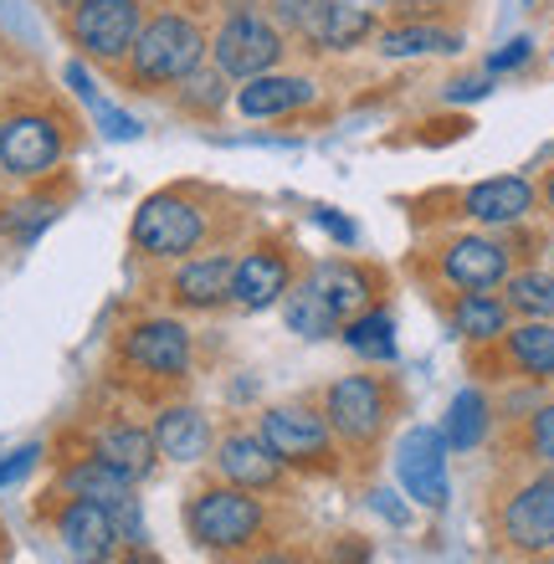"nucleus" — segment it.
Instances as JSON below:
<instances>
[{
	"label": "nucleus",
	"mask_w": 554,
	"mask_h": 564,
	"mask_svg": "<svg viewBox=\"0 0 554 564\" xmlns=\"http://www.w3.org/2000/svg\"><path fill=\"white\" fill-rule=\"evenodd\" d=\"M231 278H237V257L231 252H210V257H191L181 272H175V282H170V293H175V303L181 308H221V303H231Z\"/></svg>",
	"instance_id": "19"
},
{
	"label": "nucleus",
	"mask_w": 554,
	"mask_h": 564,
	"mask_svg": "<svg viewBox=\"0 0 554 564\" xmlns=\"http://www.w3.org/2000/svg\"><path fill=\"white\" fill-rule=\"evenodd\" d=\"M324 6H329V0H272V21L283 26V36H298V42L308 46L314 26L324 21Z\"/></svg>",
	"instance_id": "33"
},
{
	"label": "nucleus",
	"mask_w": 554,
	"mask_h": 564,
	"mask_svg": "<svg viewBox=\"0 0 554 564\" xmlns=\"http://www.w3.org/2000/svg\"><path fill=\"white\" fill-rule=\"evenodd\" d=\"M503 303L524 318H554V272H509Z\"/></svg>",
	"instance_id": "30"
},
{
	"label": "nucleus",
	"mask_w": 554,
	"mask_h": 564,
	"mask_svg": "<svg viewBox=\"0 0 554 564\" xmlns=\"http://www.w3.org/2000/svg\"><path fill=\"white\" fill-rule=\"evenodd\" d=\"M529 57H534V42H529V36H519V42H509L503 52H488V77L513 73V67H524Z\"/></svg>",
	"instance_id": "35"
},
{
	"label": "nucleus",
	"mask_w": 554,
	"mask_h": 564,
	"mask_svg": "<svg viewBox=\"0 0 554 564\" xmlns=\"http://www.w3.org/2000/svg\"><path fill=\"white\" fill-rule=\"evenodd\" d=\"M493 93V77H463L447 88V104H472V98H488Z\"/></svg>",
	"instance_id": "39"
},
{
	"label": "nucleus",
	"mask_w": 554,
	"mask_h": 564,
	"mask_svg": "<svg viewBox=\"0 0 554 564\" xmlns=\"http://www.w3.org/2000/svg\"><path fill=\"white\" fill-rule=\"evenodd\" d=\"M339 339H345L360 359H370V365H390V359L401 355V344H395V313L390 308L355 313V318L339 328Z\"/></svg>",
	"instance_id": "26"
},
{
	"label": "nucleus",
	"mask_w": 554,
	"mask_h": 564,
	"mask_svg": "<svg viewBox=\"0 0 554 564\" xmlns=\"http://www.w3.org/2000/svg\"><path fill=\"white\" fill-rule=\"evenodd\" d=\"M314 221L324 226V231H329V237L339 241V247H355V241H360V226L345 221V216H339L334 206H314Z\"/></svg>",
	"instance_id": "37"
},
{
	"label": "nucleus",
	"mask_w": 554,
	"mask_h": 564,
	"mask_svg": "<svg viewBox=\"0 0 554 564\" xmlns=\"http://www.w3.org/2000/svg\"><path fill=\"white\" fill-rule=\"evenodd\" d=\"M98 457L113 462L119 473H129L139 482V477L154 473V462H160V446H154L150 431L139 426H108L104 436H98Z\"/></svg>",
	"instance_id": "27"
},
{
	"label": "nucleus",
	"mask_w": 554,
	"mask_h": 564,
	"mask_svg": "<svg viewBox=\"0 0 554 564\" xmlns=\"http://www.w3.org/2000/svg\"><path fill=\"white\" fill-rule=\"evenodd\" d=\"M442 278L457 288V293H493L498 282H509L513 272V252L498 237H482V231H467V237H452L442 247Z\"/></svg>",
	"instance_id": "10"
},
{
	"label": "nucleus",
	"mask_w": 554,
	"mask_h": 564,
	"mask_svg": "<svg viewBox=\"0 0 554 564\" xmlns=\"http://www.w3.org/2000/svg\"><path fill=\"white\" fill-rule=\"evenodd\" d=\"M206 231H210L206 210L175 191L150 195V200L134 210V226H129V237H134V247L144 257H185L206 241Z\"/></svg>",
	"instance_id": "6"
},
{
	"label": "nucleus",
	"mask_w": 554,
	"mask_h": 564,
	"mask_svg": "<svg viewBox=\"0 0 554 564\" xmlns=\"http://www.w3.org/2000/svg\"><path fill=\"white\" fill-rule=\"evenodd\" d=\"M498 534L519 554H554V473L529 477L503 498Z\"/></svg>",
	"instance_id": "8"
},
{
	"label": "nucleus",
	"mask_w": 554,
	"mask_h": 564,
	"mask_svg": "<svg viewBox=\"0 0 554 564\" xmlns=\"http://www.w3.org/2000/svg\"><path fill=\"white\" fill-rule=\"evenodd\" d=\"M62 488L73 492V498H88V503H104L108 513L119 503H129L134 498V477L129 473H119L113 462H104L98 452L93 457H83V462H73L67 473H62Z\"/></svg>",
	"instance_id": "20"
},
{
	"label": "nucleus",
	"mask_w": 554,
	"mask_h": 564,
	"mask_svg": "<svg viewBox=\"0 0 554 564\" xmlns=\"http://www.w3.org/2000/svg\"><path fill=\"white\" fill-rule=\"evenodd\" d=\"M144 15H139V0H77L73 15H67V31L73 42L98 62H119L129 57Z\"/></svg>",
	"instance_id": "9"
},
{
	"label": "nucleus",
	"mask_w": 554,
	"mask_h": 564,
	"mask_svg": "<svg viewBox=\"0 0 554 564\" xmlns=\"http://www.w3.org/2000/svg\"><path fill=\"white\" fill-rule=\"evenodd\" d=\"M216 473H221V482H231V488L272 492V488H283L287 467L272 457L262 436H252V431H237V436H226V442L216 446Z\"/></svg>",
	"instance_id": "17"
},
{
	"label": "nucleus",
	"mask_w": 554,
	"mask_h": 564,
	"mask_svg": "<svg viewBox=\"0 0 554 564\" xmlns=\"http://www.w3.org/2000/svg\"><path fill=\"white\" fill-rule=\"evenodd\" d=\"M374 42H380V57L401 62V57H432V52H457L463 36L432 26V21H401V26L374 31Z\"/></svg>",
	"instance_id": "24"
},
{
	"label": "nucleus",
	"mask_w": 554,
	"mask_h": 564,
	"mask_svg": "<svg viewBox=\"0 0 554 564\" xmlns=\"http://www.w3.org/2000/svg\"><path fill=\"white\" fill-rule=\"evenodd\" d=\"M550 262H554V241H550Z\"/></svg>",
	"instance_id": "47"
},
{
	"label": "nucleus",
	"mask_w": 554,
	"mask_h": 564,
	"mask_svg": "<svg viewBox=\"0 0 554 564\" xmlns=\"http://www.w3.org/2000/svg\"><path fill=\"white\" fill-rule=\"evenodd\" d=\"M374 31H380V11H365V6H349V0H329L308 46H318V52H355V46L374 42Z\"/></svg>",
	"instance_id": "22"
},
{
	"label": "nucleus",
	"mask_w": 554,
	"mask_h": 564,
	"mask_svg": "<svg viewBox=\"0 0 554 564\" xmlns=\"http://www.w3.org/2000/svg\"><path fill=\"white\" fill-rule=\"evenodd\" d=\"M308 104H318V83L303 73H257L237 88V113L247 119H287V113H303Z\"/></svg>",
	"instance_id": "15"
},
{
	"label": "nucleus",
	"mask_w": 554,
	"mask_h": 564,
	"mask_svg": "<svg viewBox=\"0 0 554 564\" xmlns=\"http://www.w3.org/2000/svg\"><path fill=\"white\" fill-rule=\"evenodd\" d=\"M324 421H329L334 442L349 446V452H370L380 436H385L390 421V395L374 375H345L324 390Z\"/></svg>",
	"instance_id": "4"
},
{
	"label": "nucleus",
	"mask_w": 554,
	"mask_h": 564,
	"mask_svg": "<svg viewBox=\"0 0 554 564\" xmlns=\"http://www.w3.org/2000/svg\"><path fill=\"white\" fill-rule=\"evenodd\" d=\"M93 113H98V123H104V134L108 139H139V119H129V113H119L113 104H93Z\"/></svg>",
	"instance_id": "36"
},
{
	"label": "nucleus",
	"mask_w": 554,
	"mask_h": 564,
	"mask_svg": "<svg viewBox=\"0 0 554 564\" xmlns=\"http://www.w3.org/2000/svg\"><path fill=\"white\" fill-rule=\"evenodd\" d=\"M247 564H303L298 554H283V550H268V554H257V560H247Z\"/></svg>",
	"instance_id": "43"
},
{
	"label": "nucleus",
	"mask_w": 554,
	"mask_h": 564,
	"mask_svg": "<svg viewBox=\"0 0 554 564\" xmlns=\"http://www.w3.org/2000/svg\"><path fill=\"white\" fill-rule=\"evenodd\" d=\"M488 426H493V405L482 390H463L457 401H452L447 421H442V436H447L452 452H478L488 442Z\"/></svg>",
	"instance_id": "28"
},
{
	"label": "nucleus",
	"mask_w": 554,
	"mask_h": 564,
	"mask_svg": "<svg viewBox=\"0 0 554 564\" xmlns=\"http://www.w3.org/2000/svg\"><path fill=\"white\" fill-rule=\"evenodd\" d=\"M509 313L513 308L493 293H457V303H452V328L472 344H493L509 334Z\"/></svg>",
	"instance_id": "23"
},
{
	"label": "nucleus",
	"mask_w": 554,
	"mask_h": 564,
	"mask_svg": "<svg viewBox=\"0 0 554 564\" xmlns=\"http://www.w3.org/2000/svg\"><path fill=\"white\" fill-rule=\"evenodd\" d=\"M287 288H293V257L278 241H262V247L237 257V278H231V303L237 308L262 313L272 303H283Z\"/></svg>",
	"instance_id": "13"
},
{
	"label": "nucleus",
	"mask_w": 554,
	"mask_h": 564,
	"mask_svg": "<svg viewBox=\"0 0 554 564\" xmlns=\"http://www.w3.org/2000/svg\"><path fill=\"white\" fill-rule=\"evenodd\" d=\"M57 539L77 564H108L113 550H119L113 513H108L104 503H88V498H73V503L57 513Z\"/></svg>",
	"instance_id": "16"
},
{
	"label": "nucleus",
	"mask_w": 554,
	"mask_h": 564,
	"mask_svg": "<svg viewBox=\"0 0 554 564\" xmlns=\"http://www.w3.org/2000/svg\"><path fill=\"white\" fill-rule=\"evenodd\" d=\"M62 160V129L46 113H15L0 123V164L15 180H36Z\"/></svg>",
	"instance_id": "11"
},
{
	"label": "nucleus",
	"mask_w": 554,
	"mask_h": 564,
	"mask_svg": "<svg viewBox=\"0 0 554 564\" xmlns=\"http://www.w3.org/2000/svg\"><path fill=\"white\" fill-rule=\"evenodd\" d=\"M206 31L191 15H154L129 46V73L144 88H165V83H185L195 67H206Z\"/></svg>",
	"instance_id": "2"
},
{
	"label": "nucleus",
	"mask_w": 554,
	"mask_h": 564,
	"mask_svg": "<svg viewBox=\"0 0 554 564\" xmlns=\"http://www.w3.org/2000/svg\"><path fill=\"white\" fill-rule=\"evenodd\" d=\"M374 508H380L390 523H405V503L395 498V492H374Z\"/></svg>",
	"instance_id": "42"
},
{
	"label": "nucleus",
	"mask_w": 554,
	"mask_h": 564,
	"mask_svg": "<svg viewBox=\"0 0 554 564\" xmlns=\"http://www.w3.org/2000/svg\"><path fill=\"white\" fill-rule=\"evenodd\" d=\"M287 52V36L283 26L262 11H231L216 31V42H210V67H221L226 77H257V73H272Z\"/></svg>",
	"instance_id": "5"
},
{
	"label": "nucleus",
	"mask_w": 554,
	"mask_h": 564,
	"mask_svg": "<svg viewBox=\"0 0 554 564\" xmlns=\"http://www.w3.org/2000/svg\"><path fill=\"white\" fill-rule=\"evenodd\" d=\"M52 221H57V206H52V200H42V195H31V200H11V206L0 210V237L36 241Z\"/></svg>",
	"instance_id": "31"
},
{
	"label": "nucleus",
	"mask_w": 554,
	"mask_h": 564,
	"mask_svg": "<svg viewBox=\"0 0 554 564\" xmlns=\"http://www.w3.org/2000/svg\"><path fill=\"white\" fill-rule=\"evenodd\" d=\"M334 564H370V544L365 539H339L334 544Z\"/></svg>",
	"instance_id": "41"
},
{
	"label": "nucleus",
	"mask_w": 554,
	"mask_h": 564,
	"mask_svg": "<svg viewBox=\"0 0 554 564\" xmlns=\"http://www.w3.org/2000/svg\"><path fill=\"white\" fill-rule=\"evenodd\" d=\"M447 436L442 426H411L395 442V477L411 503L421 508H447Z\"/></svg>",
	"instance_id": "7"
},
{
	"label": "nucleus",
	"mask_w": 554,
	"mask_h": 564,
	"mask_svg": "<svg viewBox=\"0 0 554 564\" xmlns=\"http://www.w3.org/2000/svg\"><path fill=\"white\" fill-rule=\"evenodd\" d=\"M278 308H283V324L293 328L298 339H334V334H339V318L318 303V293L308 288V282H293Z\"/></svg>",
	"instance_id": "29"
},
{
	"label": "nucleus",
	"mask_w": 554,
	"mask_h": 564,
	"mask_svg": "<svg viewBox=\"0 0 554 564\" xmlns=\"http://www.w3.org/2000/svg\"><path fill=\"white\" fill-rule=\"evenodd\" d=\"M154 446H160V457L170 462H200L210 452V421L195 411V405H170L160 411L154 421Z\"/></svg>",
	"instance_id": "21"
},
{
	"label": "nucleus",
	"mask_w": 554,
	"mask_h": 564,
	"mask_svg": "<svg viewBox=\"0 0 554 564\" xmlns=\"http://www.w3.org/2000/svg\"><path fill=\"white\" fill-rule=\"evenodd\" d=\"M529 452H534L544 467H554V405H540L534 421H529Z\"/></svg>",
	"instance_id": "34"
},
{
	"label": "nucleus",
	"mask_w": 554,
	"mask_h": 564,
	"mask_svg": "<svg viewBox=\"0 0 554 564\" xmlns=\"http://www.w3.org/2000/svg\"><path fill=\"white\" fill-rule=\"evenodd\" d=\"M36 457H42V446H21V452H11V457H0V488L15 482V477H26L31 467H36Z\"/></svg>",
	"instance_id": "38"
},
{
	"label": "nucleus",
	"mask_w": 554,
	"mask_h": 564,
	"mask_svg": "<svg viewBox=\"0 0 554 564\" xmlns=\"http://www.w3.org/2000/svg\"><path fill=\"white\" fill-rule=\"evenodd\" d=\"M123 359L144 375H160V380H181L191 370V334L175 318H144L123 334Z\"/></svg>",
	"instance_id": "12"
},
{
	"label": "nucleus",
	"mask_w": 554,
	"mask_h": 564,
	"mask_svg": "<svg viewBox=\"0 0 554 564\" xmlns=\"http://www.w3.org/2000/svg\"><path fill=\"white\" fill-rule=\"evenodd\" d=\"M185 529L200 550H216V554H231V550H252L262 529H268V508L262 498L247 488H206L195 492L191 503H185Z\"/></svg>",
	"instance_id": "3"
},
{
	"label": "nucleus",
	"mask_w": 554,
	"mask_h": 564,
	"mask_svg": "<svg viewBox=\"0 0 554 564\" xmlns=\"http://www.w3.org/2000/svg\"><path fill=\"white\" fill-rule=\"evenodd\" d=\"M123 564H160V560H150V554H129Z\"/></svg>",
	"instance_id": "46"
},
{
	"label": "nucleus",
	"mask_w": 554,
	"mask_h": 564,
	"mask_svg": "<svg viewBox=\"0 0 554 564\" xmlns=\"http://www.w3.org/2000/svg\"><path fill=\"white\" fill-rule=\"evenodd\" d=\"M226 83H231V77H226L221 67H195V73L185 77L181 104L191 108V113H216V108L226 104Z\"/></svg>",
	"instance_id": "32"
},
{
	"label": "nucleus",
	"mask_w": 554,
	"mask_h": 564,
	"mask_svg": "<svg viewBox=\"0 0 554 564\" xmlns=\"http://www.w3.org/2000/svg\"><path fill=\"white\" fill-rule=\"evenodd\" d=\"M513 370H524L529 380H554V324L550 318H529V324L503 334Z\"/></svg>",
	"instance_id": "25"
},
{
	"label": "nucleus",
	"mask_w": 554,
	"mask_h": 564,
	"mask_svg": "<svg viewBox=\"0 0 554 564\" xmlns=\"http://www.w3.org/2000/svg\"><path fill=\"white\" fill-rule=\"evenodd\" d=\"M540 206V191L529 175H493V180H478L472 191L463 195V216L478 226H519L524 216H534Z\"/></svg>",
	"instance_id": "14"
},
{
	"label": "nucleus",
	"mask_w": 554,
	"mask_h": 564,
	"mask_svg": "<svg viewBox=\"0 0 554 564\" xmlns=\"http://www.w3.org/2000/svg\"><path fill=\"white\" fill-rule=\"evenodd\" d=\"M349 6H365V11H385L390 0H349Z\"/></svg>",
	"instance_id": "45"
},
{
	"label": "nucleus",
	"mask_w": 554,
	"mask_h": 564,
	"mask_svg": "<svg viewBox=\"0 0 554 564\" xmlns=\"http://www.w3.org/2000/svg\"><path fill=\"white\" fill-rule=\"evenodd\" d=\"M257 436L268 442V452L283 462L287 473H339V442H334V431L318 405L303 401L268 405L257 416Z\"/></svg>",
	"instance_id": "1"
},
{
	"label": "nucleus",
	"mask_w": 554,
	"mask_h": 564,
	"mask_svg": "<svg viewBox=\"0 0 554 564\" xmlns=\"http://www.w3.org/2000/svg\"><path fill=\"white\" fill-rule=\"evenodd\" d=\"M544 210H550V216H554V170H550V175H544Z\"/></svg>",
	"instance_id": "44"
},
{
	"label": "nucleus",
	"mask_w": 554,
	"mask_h": 564,
	"mask_svg": "<svg viewBox=\"0 0 554 564\" xmlns=\"http://www.w3.org/2000/svg\"><path fill=\"white\" fill-rule=\"evenodd\" d=\"M303 282H308L318 293V303L339 318V328H345L355 313L374 308V293H380V278H374L370 268H360V262H318Z\"/></svg>",
	"instance_id": "18"
},
{
	"label": "nucleus",
	"mask_w": 554,
	"mask_h": 564,
	"mask_svg": "<svg viewBox=\"0 0 554 564\" xmlns=\"http://www.w3.org/2000/svg\"><path fill=\"white\" fill-rule=\"evenodd\" d=\"M62 77H67V83H73V93H77V98H83V104H98V83H93V77H88V67H83V62H67V73H62Z\"/></svg>",
	"instance_id": "40"
}]
</instances>
